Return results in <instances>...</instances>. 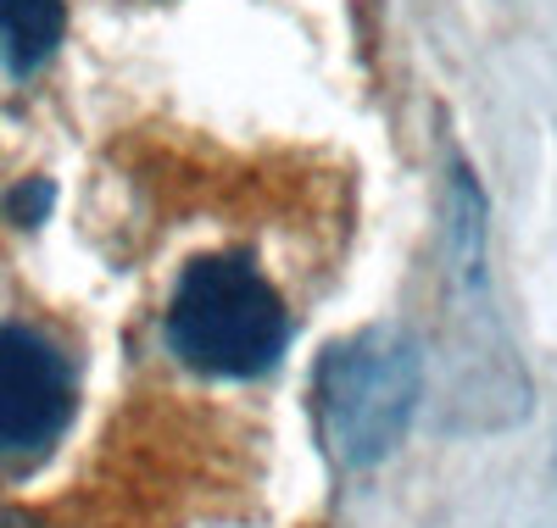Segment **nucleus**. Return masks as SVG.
Returning <instances> with one entry per match:
<instances>
[{"mask_svg": "<svg viewBox=\"0 0 557 528\" xmlns=\"http://www.w3.org/2000/svg\"><path fill=\"white\" fill-rule=\"evenodd\" d=\"M418 401H424V351L396 323H374L335 340L312 378L318 435L351 473L380 467L407 440Z\"/></svg>", "mask_w": 557, "mask_h": 528, "instance_id": "obj_1", "label": "nucleus"}, {"mask_svg": "<svg viewBox=\"0 0 557 528\" xmlns=\"http://www.w3.org/2000/svg\"><path fill=\"white\" fill-rule=\"evenodd\" d=\"M168 345L207 378H257L290 345L278 290L240 256H201L168 301Z\"/></svg>", "mask_w": 557, "mask_h": 528, "instance_id": "obj_2", "label": "nucleus"}, {"mask_svg": "<svg viewBox=\"0 0 557 528\" xmlns=\"http://www.w3.org/2000/svg\"><path fill=\"white\" fill-rule=\"evenodd\" d=\"M73 423V367L28 323H0V456L34 462Z\"/></svg>", "mask_w": 557, "mask_h": 528, "instance_id": "obj_3", "label": "nucleus"}, {"mask_svg": "<svg viewBox=\"0 0 557 528\" xmlns=\"http://www.w3.org/2000/svg\"><path fill=\"white\" fill-rule=\"evenodd\" d=\"M67 28V0H0V62L12 73H39L57 56Z\"/></svg>", "mask_w": 557, "mask_h": 528, "instance_id": "obj_4", "label": "nucleus"}, {"mask_svg": "<svg viewBox=\"0 0 557 528\" xmlns=\"http://www.w3.org/2000/svg\"><path fill=\"white\" fill-rule=\"evenodd\" d=\"M45 206H51V184H28V189H17V196H12V217L17 223H39Z\"/></svg>", "mask_w": 557, "mask_h": 528, "instance_id": "obj_5", "label": "nucleus"}, {"mask_svg": "<svg viewBox=\"0 0 557 528\" xmlns=\"http://www.w3.org/2000/svg\"><path fill=\"white\" fill-rule=\"evenodd\" d=\"M0 528H39V523H28V517H12V512H7V517H0Z\"/></svg>", "mask_w": 557, "mask_h": 528, "instance_id": "obj_6", "label": "nucleus"}]
</instances>
